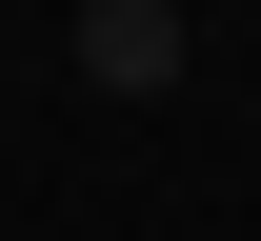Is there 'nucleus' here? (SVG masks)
Returning a JSON list of instances; mask_svg holds the SVG:
<instances>
[{
    "mask_svg": "<svg viewBox=\"0 0 261 241\" xmlns=\"http://www.w3.org/2000/svg\"><path fill=\"white\" fill-rule=\"evenodd\" d=\"M61 61L100 81V101H161V81H181V0H81V20H61Z\"/></svg>",
    "mask_w": 261,
    "mask_h": 241,
    "instance_id": "1",
    "label": "nucleus"
},
{
    "mask_svg": "<svg viewBox=\"0 0 261 241\" xmlns=\"http://www.w3.org/2000/svg\"><path fill=\"white\" fill-rule=\"evenodd\" d=\"M61 20H81V0H61Z\"/></svg>",
    "mask_w": 261,
    "mask_h": 241,
    "instance_id": "2",
    "label": "nucleus"
}]
</instances>
